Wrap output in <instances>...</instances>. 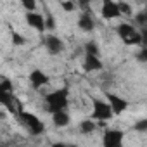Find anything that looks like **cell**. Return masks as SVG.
<instances>
[{"instance_id":"6da1fadb","label":"cell","mask_w":147,"mask_h":147,"mask_svg":"<svg viewBox=\"0 0 147 147\" xmlns=\"http://www.w3.org/2000/svg\"><path fill=\"white\" fill-rule=\"evenodd\" d=\"M45 102H47V109L50 113H55V111H64L69 104V99H67V88H59V90H54L50 94L45 95Z\"/></svg>"},{"instance_id":"7a4b0ae2","label":"cell","mask_w":147,"mask_h":147,"mask_svg":"<svg viewBox=\"0 0 147 147\" xmlns=\"http://www.w3.org/2000/svg\"><path fill=\"white\" fill-rule=\"evenodd\" d=\"M118 36L126 43V45H142V33L135 30L133 24L130 23H121L116 28Z\"/></svg>"},{"instance_id":"3957f363","label":"cell","mask_w":147,"mask_h":147,"mask_svg":"<svg viewBox=\"0 0 147 147\" xmlns=\"http://www.w3.org/2000/svg\"><path fill=\"white\" fill-rule=\"evenodd\" d=\"M18 118H19V121H21L30 131H31V135H40V133L45 131V125H43V121H42L38 116H35L33 113L21 111Z\"/></svg>"},{"instance_id":"277c9868","label":"cell","mask_w":147,"mask_h":147,"mask_svg":"<svg viewBox=\"0 0 147 147\" xmlns=\"http://www.w3.org/2000/svg\"><path fill=\"white\" fill-rule=\"evenodd\" d=\"M92 107H94V113H92V118H94V119L107 121V119H111L113 114H114L111 104L106 102V100H102V99H97V97H92Z\"/></svg>"},{"instance_id":"5b68a950","label":"cell","mask_w":147,"mask_h":147,"mask_svg":"<svg viewBox=\"0 0 147 147\" xmlns=\"http://www.w3.org/2000/svg\"><path fill=\"white\" fill-rule=\"evenodd\" d=\"M100 12H102V18L107 19V21L116 19V18L121 16L119 5H118V2H114V0H102V9H100Z\"/></svg>"},{"instance_id":"8992f818","label":"cell","mask_w":147,"mask_h":147,"mask_svg":"<svg viewBox=\"0 0 147 147\" xmlns=\"http://www.w3.org/2000/svg\"><path fill=\"white\" fill-rule=\"evenodd\" d=\"M123 137L125 133L121 130H106L102 137V144L104 147H119L123 144Z\"/></svg>"},{"instance_id":"52a82bcc","label":"cell","mask_w":147,"mask_h":147,"mask_svg":"<svg viewBox=\"0 0 147 147\" xmlns=\"http://www.w3.org/2000/svg\"><path fill=\"white\" fill-rule=\"evenodd\" d=\"M106 97H107V102L111 104L114 114H121L123 111H126V107H128V100L126 99H123V97H119L116 94H111V92H107Z\"/></svg>"},{"instance_id":"ba28073f","label":"cell","mask_w":147,"mask_h":147,"mask_svg":"<svg viewBox=\"0 0 147 147\" xmlns=\"http://www.w3.org/2000/svg\"><path fill=\"white\" fill-rule=\"evenodd\" d=\"M26 23H28L33 30H36V31H45V30H47L45 18H43L42 14H36L35 11L26 12Z\"/></svg>"},{"instance_id":"9c48e42d","label":"cell","mask_w":147,"mask_h":147,"mask_svg":"<svg viewBox=\"0 0 147 147\" xmlns=\"http://www.w3.org/2000/svg\"><path fill=\"white\" fill-rule=\"evenodd\" d=\"M45 49L49 50V54L57 55V54H61V52L64 50V43H62V40H61L59 36L49 35V36L45 38Z\"/></svg>"},{"instance_id":"30bf717a","label":"cell","mask_w":147,"mask_h":147,"mask_svg":"<svg viewBox=\"0 0 147 147\" xmlns=\"http://www.w3.org/2000/svg\"><path fill=\"white\" fill-rule=\"evenodd\" d=\"M83 69L92 73V71H100L102 69V61L99 55L95 54H88L85 52V59H83Z\"/></svg>"},{"instance_id":"8fae6325","label":"cell","mask_w":147,"mask_h":147,"mask_svg":"<svg viewBox=\"0 0 147 147\" xmlns=\"http://www.w3.org/2000/svg\"><path fill=\"white\" fill-rule=\"evenodd\" d=\"M47 82H49V76L45 75L42 69H33V71L30 73V83H31L33 88L38 90V88H42Z\"/></svg>"},{"instance_id":"7c38bea8","label":"cell","mask_w":147,"mask_h":147,"mask_svg":"<svg viewBox=\"0 0 147 147\" xmlns=\"http://www.w3.org/2000/svg\"><path fill=\"white\" fill-rule=\"evenodd\" d=\"M78 28H80L82 31H85V33L94 31L95 24H94V19L90 18V14H88V12H83V14L78 18Z\"/></svg>"},{"instance_id":"4fadbf2b","label":"cell","mask_w":147,"mask_h":147,"mask_svg":"<svg viewBox=\"0 0 147 147\" xmlns=\"http://www.w3.org/2000/svg\"><path fill=\"white\" fill-rule=\"evenodd\" d=\"M52 121H54V125L55 126H67L69 125V114L66 113V109L64 111H55V113H52Z\"/></svg>"},{"instance_id":"5bb4252c","label":"cell","mask_w":147,"mask_h":147,"mask_svg":"<svg viewBox=\"0 0 147 147\" xmlns=\"http://www.w3.org/2000/svg\"><path fill=\"white\" fill-rule=\"evenodd\" d=\"M95 128H97V125H95L92 119H83V121L80 123V131H82L83 135H90V133H94Z\"/></svg>"},{"instance_id":"9a60e30c","label":"cell","mask_w":147,"mask_h":147,"mask_svg":"<svg viewBox=\"0 0 147 147\" xmlns=\"http://www.w3.org/2000/svg\"><path fill=\"white\" fill-rule=\"evenodd\" d=\"M135 23L142 28H147V7L144 11H140L137 16H135Z\"/></svg>"},{"instance_id":"2e32d148","label":"cell","mask_w":147,"mask_h":147,"mask_svg":"<svg viewBox=\"0 0 147 147\" xmlns=\"http://www.w3.org/2000/svg\"><path fill=\"white\" fill-rule=\"evenodd\" d=\"M133 130L138 131V133H147V118H145V119H138V121L133 125Z\"/></svg>"},{"instance_id":"e0dca14e","label":"cell","mask_w":147,"mask_h":147,"mask_svg":"<svg viewBox=\"0 0 147 147\" xmlns=\"http://www.w3.org/2000/svg\"><path fill=\"white\" fill-rule=\"evenodd\" d=\"M0 92H14V87H12L9 78H4L0 82Z\"/></svg>"},{"instance_id":"ac0fdd59","label":"cell","mask_w":147,"mask_h":147,"mask_svg":"<svg viewBox=\"0 0 147 147\" xmlns=\"http://www.w3.org/2000/svg\"><path fill=\"white\" fill-rule=\"evenodd\" d=\"M85 52H88V54H95V55L100 54V52H99V45H97L95 42H87V43H85Z\"/></svg>"},{"instance_id":"d6986e66","label":"cell","mask_w":147,"mask_h":147,"mask_svg":"<svg viewBox=\"0 0 147 147\" xmlns=\"http://www.w3.org/2000/svg\"><path fill=\"white\" fill-rule=\"evenodd\" d=\"M11 36H12V43H14V45H24V42H26V40L23 38V35L18 33V31H12Z\"/></svg>"},{"instance_id":"ffe728a7","label":"cell","mask_w":147,"mask_h":147,"mask_svg":"<svg viewBox=\"0 0 147 147\" xmlns=\"http://www.w3.org/2000/svg\"><path fill=\"white\" fill-rule=\"evenodd\" d=\"M137 61L138 62H147V47L145 45H142L140 50L137 52Z\"/></svg>"},{"instance_id":"44dd1931","label":"cell","mask_w":147,"mask_h":147,"mask_svg":"<svg viewBox=\"0 0 147 147\" xmlns=\"http://www.w3.org/2000/svg\"><path fill=\"white\" fill-rule=\"evenodd\" d=\"M21 4H23V7H24L28 12H31V11L36 9V0H21Z\"/></svg>"},{"instance_id":"7402d4cb","label":"cell","mask_w":147,"mask_h":147,"mask_svg":"<svg viewBox=\"0 0 147 147\" xmlns=\"http://www.w3.org/2000/svg\"><path fill=\"white\" fill-rule=\"evenodd\" d=\"M118 5H119V11H121V14H126V16H130L131 14V5L128 4V2H118Z\"/></svg>"},{"instance_id":"603a6c76","label":"cell","mask_w":147,"mask_h":147,"mask_svg":"<svg viewBox=\"0 0 147 147\" xmlns=\"http://www.w3.org/2000/svg\"><path fill=\"white\" fill-rule=\"evenodd\" d=\"M61 5H62V9L66 12H73V11H75V2H71V0H62Z\"/></svg>"},{"instance_id":"cb8c5ba5","label":"cell","mask_w":147,"mask_h":147,"mask_svg":"<svg viewBox=\"0 0 147 147\" xmlns=\"http://www.w3.org/2000/svg\"><path fill=\"white\" fill-rule=\"evenodd\" d=\"M45 24H47V30H54V28H55V19L52 18V14H50V12H47Z\"/></svg>"},{"instance_id":"d4e9b609","label":"cell","mask_w":147,"mask_h":147,"mask_svg":"<svg viewBox=\"0 0 147 147\" xmlns=\"http://www.w3.org/2000/svg\"><path fill=\"white\" fill-rule=\"evenodd\" d=\"M142 45H145L147 47V28H142Z\"/></svg>"},{"instance_id":"484cf974","label":"cell","mask_w":147,"mask_h":147,"mask_svg":"<svg viewBox=\"0 0 147 147\" xmlns=\"http://www.w3.org/2000/svg\"><path fill=\"white\" fill-rule=\"evenodd\" d=\"M90 2H92V0H78V4H80V7H82V9H88Z\"/></svg>"},{"instance_id":"4316f807","label":"cell","mask_w":147,"mask_h":147,"mask_svg":"<svg viewBox=\"0 0 147 147\" xmlns=\"http://www.w3.org/2000/svg\"><path fill=\"white\" fill-rule=\"evenodd\" d=\"M137 2H138V4H142V2H145V0H137Z\"/></svg>"}]
</instances>
